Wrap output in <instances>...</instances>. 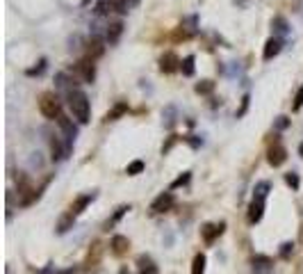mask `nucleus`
<instances>
[{
	"label": "nucleus",
	"mask_w": 303,
	"mask_h": 274,
	"mask_svg": "<svg viewBox=\"0 0 303 274\" xmlns=\"http://www.w3.org/2000/svg\"><path fill=\"white\" fill-rule=\"evenodd\" d=\"M69 107H71V114H73V119H78L80 124H89V117H92V105H89V99H87L85 91L80 89H71L69 96Z\"/></svg>",
	"instance_id": "nucleus-1"
},
{
	"label": "nucleus",
	"mask_w": 303,
	"mask_h": 274,
	"mask_svg": "<svg viewBox=\"0 0 303 274\" xmlns=\"http://www.w3.org/2000/svg\"><path fill=\"white\" fill-rule=\"evenodd\" d=\"M39 110L46 119H59L62 117V101L57 96L55 91H43L39 96Z\"/></svg>",
	"instance_id": "nucleus-2"
},
{
	"label": "nucleus",
	"mask_w": 303,
	"mask_h": 274,
	"mask_svg": "<svg viewBox=\"0 0 303 274\" xmlns=\"http://www.w3.org/2000/svg\"><path fill=\"white\" fill-rule=\"evenodd\" d=\"M128 5L121 2V0H100L98 5L94 7V12L98 16H112V14H126L128 12Z\"/></svg>",
	"instance_id": "nucleus-3"
},
{
	"label": "nucleus",
	"mask_w": 303,
	"mask_h": 274,
	"mask_svg": "<svg viewBox=\"0 0 303 274\" xmlns=\"http://www.w3.org/2000/svg\"><path fill=\"white\" fill-rule=\"evenodd\" d=\"M76 73H78L85 83H94L96 80V60H89V57H82L76 64Z\"/></svg>",
	"instance_id": "nucleus-4"
},
{
	"label": "nucleus",
	"mask_w": 303,
	"mask_h": 274,
	"mask_svg": "<svg viewBox=\"0 0 303 274\" xmlns=\"http://www.w3.org/2000/svg\"><path fill=\"white\" fill-rule=\"evenodd\" d=\"M285 160H287V148H285L281 142L276 140L274 144L267 148V162L271 165V167H281Z\"/></svg>",
	"instance_id": "nucleus-5"
},
{
	"label": "nucleus",
	"mask_w": 303,
	"mask_h": 274,
	"mask_svg": "<svg viewBox=\"0 0 303 274\" xmlns=\"http://www.w3.org/2000/svg\"><path fill=\"white\" fill-rule=\"evenodd\" d=\"M173 204H176V197H173V192H162L160 197H155V201L151 204V212H155V215H160V212H167L173 208Z\"/></svg>",
	"instance_id": "nucleus-6"
},
{
	"label": "nucleus",
	"mask_w": 303,
	"mask_h": 274,
	"mask_svg": "<svg viewBox=\"0 0 303 274\" xmlns=\"http://www.w3.org/2000/svg\"><path fill=\"white\" fill-rule=\"evenodd\" d=\"M180 62H183V60H178L176 53L167 50V53L160 57V71H162V73H176V71L180 69Z\"/></svg>",
	"instance_id": "nucleus-7"
},
{
	"label": "nucleus",
	"mask_w": 303,
	"mask_h": 274,
	"mask_svg": "<svg viewBox=\"0 0 303 274\" xmlns=\"http://www.w3.org/2000/svg\"><path fill=\"white\" fill-rule=\"evenodd\" d=\"M103 53H105V42H103L100 37H92V39L87 42V46H85V57H89V60H98Z\"/></svg>",
	"instance_id": "nucleus-8"
},
{
	"label": "nucleus",
	"mask_w": 303,
	"mask_h": 274,
	"mask_svg": "<svg viewBox=\"0 0 303 274\" xmlns=\"http://www.w3.org/2000/svg\"><path fill=\"white\" fill-rule=\"evenodd\" d=\"M224 229H226L224 222H219V224H205L203 229H201V238H203L205 245H212V242L224 233Z\"/></svg>",
	"instance_id": "nucleus-9"
},
{
	"label": "nucleus",
	"mask_w": 303,
	"mask_h": 274,
	"mask_svg": "<svg viewBox=\"0 0 303 274\" xmlns=\"http://www.w3.org/2000/svg\"><path fill=\"white\" fill-rule=\"evenodd\" d=\"M94 199H96V192H87V194H80L73 204H71V208H69V215H73V217H78L80 212H85V208L89 204H92Z\"/></svg>",
	"instance_id": "nucleus-10"
},
{
	"label": "nucleus",
	"mask_w": 303,
	"mask_h": 274,
	"mask_svg": "<svg viewBox=\"0 0 303 274\" xmlns=\"http://www.w3.org/2000/svg\"><path fill=\"white\" fill-rule=\"evenodd\" d=\"M69 155V147H62V140L59 137H50V158H53V162H59L64 160Z\"/></svg>",
	"instance_id": "nucleus-11"
},
{
	"label": "nucleus",
	"mask_w": 303,
	"mask_h": 274,
	"mask_svg": "<svg viewBox=\"0 0 303 274\" xmlns=\"http://www.w3.org/2000/svg\"><path fill=\"white\" fill-rule=\"evenodd\" d=\"M57 124H59V128H62L64 130V135H66V144H73V140H76V135H78V128H76V124H73V121L69 119V117H59V119H57Z\"/></svg>",
	"instance_id": "nucleus-12"
},
{
	"label": "nucleus",
	"mask_w": 303,
	"mask_h": 274,
	"mask_svg": "<svg viewBox=\"0 0 303 274\" xmlns=\"http://www.w3.org/2000/svg\"><path fill=\"white\" fill-rule=\"evenodd\" d=\"M265 215V199H253L251 206H248V222L251 224H258Z\"/></svg>",
	"instance_id": "nucleus-13"
},
{
	"label": "nucleus",
	"mask_w": 303,
	"mask_h": 274,
	"mask_svg": "<svg viewBox=\"0 0 303 274\" xmlns=\"http://www.w3.org/2000/svg\"><path fill=\"white\" fill-rule=\"evenodd\" d=\"M110 247H112V253L114 256H126L128 249H130V240L126 238V235H114L112 242H110Z\"/></svg>",
	"instance_id": "nucleus-14"
},
{
	"label": "nucleus",
	"mask_w": 303,
	"mask_h": 274,
	"mask_svg": "<svg viewBox=\"0 0 303 274\" xmlns=\"http://www.w3.org/2000/svg\"><path fill=\"white\" fill-rule=\"evenodd\" d=\"M281 48H283V42L278 39V37H271V39H267V43H265V50H262V57L265 60H274L278 53H281Z\"/></svg>",
	"instance_id": "nucleus-15"
},
{
	"label": "nucleus",
	"mask_w": 303,
	"mask_h": 274,
	"mask_svg": "<svg viewBox=\"0 0 303 274\" xmlns=\"http://www.w3.org/2000/svg\"><path fill=\"white\" fill-rule=\"evenodd\" d=\"M121 35H123V23L114 21V23H110V28H107V32H105V42L110 43V46H116Z\"/></svg>",
	"instance_id": "nucleus-16"
},
{
	"label": "nucleus",
	"mask_w": 303,
	"mask_h": 274,
	"mask_svg": "<svg viewBox=\"0 0 303 274\" xmlns=\"http://www.w3.org/2000/svg\"><path fill=\"white\" fill-rule=\"evenodd\" d=\"M137 265H139V274H157V265L151 256H139Z\"/></svg>",
	"instance_id": "nucleus-17"
},
{
	"label": "nucleus",
	"mask_w": 303,
	"mask_h": 274,
	"mask_svg": "<svg viewBox=\"0 0 303 274\" xmlns=\"http://www.w3.org/2000/svg\"><path fill=\"white\" fill-rule=\"evenodd\" d=\"M126 112H128V103H116V105H114L112 110L105 114V119H103V121H107V124H110V121H116V119H121Z\"/></svg>",
	"instance_id": "nucleus-18"
},
{
	"label": "nucleus",
	"mask_w": 303,
	"mask_h": 274,
	"mask_svg": "<svg viewBox=\"0 0 303 274\" xmlns=\"http://www.w3.org/2000/svg\"><path fill=\"white\" fill-rule=\"evenodd\" d=\"M205 263H208L205 253H196L191 260V274H205Z\"/></svg>",
	"instance_id": "nucleus-19"
},
{
	"label": "nucleus",
	"mask_w": 303,
	"mask_h": 274,
	"mask_svg": "<svg viewBox=\"0 0 303 274\" xmlns=\"http://www.w3.org/2000/svg\"><path fill=\"white\" fill-rule=\"evenodd\" d=\"M100 253H103V247H100L98 242H96V245H94L92 249H89V256H87V265H89V267L96 265V263L100 260Z\"/></svg>",
	"instance_id": "nucleus-20"
},
{
	"label": "nucleus",
	"mask_w": 303,
	"mask_h": 274,
	"mask_svg": "<svg viewBox=\"0 0 303 274\" xmlns=\"http://www.w3.org/2000/svg\"><path fill=\"white\" fill-rule=\"evenodd\" d=\"M128 211H130V206H121V208H116L114 217H112V219H107V222H105V231H110V229H112V226L116 224V222H119V219L123 217V215H126Z\"/></svg>",
	"instance_id": "nucleus-21"
},
{
	"label": "nucleus",
	"mask_w": 303,
	"mask_h": 274,
	"mask_svg": "<svg viewBox=\"0 0 303 274\" xmlns=\"http://www.w3.org/2000/svg\"><path fill=\"white\" fill-rule=\"evenodd\" d=\"M180 71H183V76H194V55H187L183 60V62H180Z\"/></svg>",
	"instance_id": "nucleus-22"
},
{
	"label": "nucleus",
	"mask_w": 303,
	"mask_h": 274,
	"mask_svg": "<svg viewBox=\"0 0 303 274\" xmlns=\"http://www.w3.org/2000/svg\"><path fill=\"white\" fill-rule=\"evenodd\" d=\"M271 25H274V30L278 32V35H287V21L283 19V16H274V21H271Z\"/></svg>",
	"instance_id": "nucleus-23"
},
{
	"label": "nucleus",
	"mask_w": 303,
	"mask_h": 274,
	"mask_svg": "<svg viewBox=\"0 0 303 274\" xmlns=\"http://www.w3.org/2000/svg\"><path fill=\"white\" fill-rule=\"evenodd\" d=\"M269 188H271V185H269L267 181L258 183V185H255V190H253V199H265L269 194Z\"/></svg>",
	"instance_id": "nucleus-24"
},
{
	"label": "nucleus",
	"mask_w": 303,
	"mask_h": 274,
	"mask_svg": "<svg viewBox=\"0 0 303 274\" xmlns=\"http://www.w3.org/2000/svg\"><path fill=\"white\" fill-rule=\"evenodd\" d=\"M141 171H144V162H141V160H134V162H130V165L126 167L128 176H137V174H141Z\"/></svg>",
	"instance_id": "nucleus-25"
},
{
	"label": "nucleus",
	"mask_w": 303,
	"mask_h": 274,
	"mask_svg": "<svg viewBox=\"0 0 303 274\" xmlns=\"http://www.w3.org/2000/svg\"><path fill=\"white\" fill-rule=\"evenodd\" d=\"M212 89H214V83H212V80H201V83L196 84V94H212Z\"/></svg>",
	"instance_id": "nucleus-26"
},
{
	"label": "nucleus",
	"mask_w": 303,
	"mask_h": 274,
	"mask_svg": "<svg viewBox=\"0 0 303 274\" xmlns=\"http://www.w3.org/2000/svg\"><path fill=\"white\" fill-rule=\"evenodd\" d=\"M73 219H76V217L66 212V217H62V219H59V226H57V231H59V233H66V231H69V226L73 224Z\"/></svg>",
	"instance_id": "nucleus-27"
},
{
	"label": "nucleus",
	"mask_w": 303,
	"mask_h": 274,
	"mask_svg": "<svg viewBox=\"0 0 303 274\" xmlns=\"http://www.w3.org/2000/svg\"><path fill=\"white\" fill-rule=\"evenodd\" d=\"M301 107H303V84H301V87H299V89H296L294 103H292V110H294V112H299Z\"/></svg>",
	"instance_id": "nucleus-28"
},
{
	"label": "nucleus",
	"mask_w": 303,
	"mask_h": 274,
	"mask_svg": "<svg viewBox=\"0 0 303 274\" xmlns=\"http://www.w3.org/2000/svg\"><path fill=\"white\" fill-rule=\"evenodd\" d=\"M187 183H189V171H185L183 176H178L176 181L171 183V190H173V188H180V185H187Z\"/></svg>",
	"instance_id": "nucleus-29"
},
{
	"label": "nucleus",
	"mask_w": 303,
	"mask_h": 274,
	"mask_svg": "<svg viewBox=\"0 0 303 274\" xmlns=\"http://www.w3.org/2000/svg\"><path fill=\"white\" fill-rule=\"evenodd\" d=\"M285 181H287V185H292V190H299V176L296 174H287Z\"/></svg>",
	"instance_id": "nucleus-30"
},
{
	"label": "nucleus",
	"mask_w": 303,
	"mask_h": 274,
	"mask_svg": "<svg viewBox=\"0 0 303 274\" xmlns=\"http://www.w3.org/2000/svg\"><path fill=\"white\" fill-rule=\"evenodd\" d=\"M292 252H294V242H285V245H283V249H281V256H283V258H287Z\"/></svg>",
	"instance_id": "nucleus-31"
},
{
	"label": "nucleus",
	"mask_w": 303,
	"mask_h": 274,
	"mask_svg": "<svg viewBox=\"0 0 303 274\" xmlns=\"http://www.w3.org/2000/svg\"><path fill=\"white\" fill-rule=\"evenodd\" d=\"M43 66H46V60H41V62H39V66H37V69H30L28 73H30V76H35V73H41Z\"/></svg>",
	"instance_id": "nucleus-32"
},
{
	"label": "nucleus",
	"mask_w": 303,
	"mask_h": 274,
	"mask_svg": "<svg viewBox=\"0 0 303 274\" xmlns=\"http://www.w3.org/2000/svg\"><path fill=\"white\" fill-rule=\"evenodd\" d=\"M246 107H248V96H244V101H242V107H240V112H237V117H242V114L246 112Z\"/></svg>",
	"instance_id": "nucleus-33"
},
{
	"label": "nucleus",
	"mask_w": 303,
	"mask_h": 274,
	"mask_svg": "<svg viewBox=\"0 0 303 274\" xmlns=\"http://www.w3.org/2000/svg\"><path fill=\"white\" fill-rule=\"evenodd\" d=\"M276 126H278V128H285V126H287V117H278Z\"/></svg>",
	"instance_id": "nucleus-34"
},
{
	"label": "nucleus",
	"mask_w": 303,
	"mask_h": 274,
	"mask_svg": "<svg viewBox=\"0 0 303 274\" xmlns=\"http://www.w3.org/2000/svg\"><path fill=\"white\" fill-rule=\"evenodd\" d=\"M119 274H130V272H128V267H121V270H119Z\"/></svg>",
	"instance_id": "nucleus-35"
},
{
	"label": "nucleus",
	"mask_w": 303,
	"mask_h": 274,
	"mask_svg": "<svg viewBox=\"0 0 303 274\" xmlns=\"http://www.w3.org/2000/svg\"><path fill=\"white\" fill-rule=\"evenodd\" d=\"M299 155H301V158H303V142H301V144H299Z\"/></svg>",
	"instance_id": "nucleus-36"
}]
</instances>
